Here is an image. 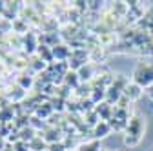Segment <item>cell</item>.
Listing matches in <instances>:
<instances>
[{
  "label": "cell",
  "mask_w": 153,
  "mask_h": 151,
  "mask_svg": "<svg viewBox=\"0 0 153 151\" xmlns=\"http://www.w3.org/2000/svg\"><path fill=\"white\" fill-rule=\"evenodd\" d=\"M144 117L140 115V113H133L129 122H128V127H126V137H124V144L133 147V146H137L144 135Z\"/></svg>",
  "instance_id": "1"
},
{
  "label": "cell",
  "mask_w": 153,
  "mask_h": 151,
  "mask_svg": "<svg viewBox=\"0 0 153 151\" xmlns=\"http://www.w3.org/2000/svg\"><path fill=\"white\" fill-rule=\"evenodd\" d=\"M131 82H135L142 89H148L153 84V62H140L131 75Z\"/></svg>",
  "instance_id": "2"
},
{
  "label": "cell",
  "mask_w": 153,
  "mask_h": 151,
  "mask_svg": "<svg viewBox=\"0 0 153 151\" xmlns=\"http://www.w3.org/2000/svg\"><path fill=\"white\" fill-rule=\"evenodd\" d=\"M129 118H131V115H129L128 109L115 107V113H113V117H111V120H109V126H111V129H115V131H126Z\"/></svg>",
  "instance_id": "3"
},
{
  "label": "cell",
  "mask_w": 153,
  "mask_h": 151,
  "mask_svg": "<svg viewBox=\"0 0 153 151\" xmlns=\"http://www.w3.org/2000/svg\"><path fill=\"white\" fill-rule=\"evenodd\" d=\"M86 60H88V53H86V51H82V49H75V51H71V56H69V69L79 71L82 66L88 64Z\"/></svg>",
  "instance_id": "4"
},
{
  "label": "cell",
  "mask_w": 153,
  "mask_h": 151,
  "mask_svg": "<svg viewBox=\"0 0 153 151\" xmlns=\"http://www.w3.org/2000/svg\"><path fill=\"white\" fill-rule=\"evenodd\" d=\"M93 109L97 111V115L100 117V120H106V122H109V120H111L113 113H115V107H113L111 104H108V102H100V104L95 106Z\"/></svg>",
  "instance_id": "5"
},
{
  "label": "cell",
  "mask_w": 153,
  "mask_h": 151,
  "mask_svg": "<svg viewBox=\"0 0 153 151\" xmlns=\"http://www.w3.org/2000/svg\"><path fill=\"white\" fill-rule=\"evenodd\" d=\"M124 97H126L129 102L140 98V97H142V87H140V86H137L135 82H129V84L126 86V89H124Z\"/></svg>",
  "instance_id": "6"
},
{
  "label": "cell",
  "mask_w": 153,
  "mask_h": 151,
  "mask_svg": "<svg viewBox=\"0 0 153 151\" xmlns=\"http://www.w3.org/2000/svg\"><path fill=\"white\" fill-rule=\"evenodd\" d=\"M51 51H53V58H56V60H69V56H71V51H69V47L68 46H64V44H56L55 47H51Z\"/></svg>",
  "instance_id": "7"
},
{
  "label": "cell",
  "mask_w": 153,
  "mask_h": 151,
  "mask_svg": "<svg viewBox=\"0 0 153 151\" xmlns=\"http://www.w3.org/2000/svg\"><path fill=\"white\" fill-rule=\"evenodd\" d=\"M111 133V126H109V122H106V120H100L97 126L93 127V135H95V138H104V137H108Z\"/></svg>",
  "instance_id": "8"
},
{
  "label": "cell",
  "mask_w": 153,
  "mask_h": 151,
  "mask_svg": "<svg viewBox=\"0 0 153 151\" xmlns=\"http://www.w3.org/2000/svg\"><path fill=\"white\" fill-rule=\"evenodd\" d=\"M27 146H29V151H48V146H49V144L44 140V137H38V135H36Z\"/></svg>",
  "instance_id": "9"
},
{
  "label": "cell",
  "mask_w": 153,
  "mask_h": 151,
  "mask_svg": "<svg viewBox=\"0 0 153 151\" xmlns=\"http://www.w3.org/2000/svg\"><path fill=\"white\" fill-rule=\"evenodd\" d=\"M36 53H38V56H40L44 62H49V64L53 62V51H51L49 46H46V44H38Z\"/></svg>",
  "instance_id": "10"
},
{
  "label": "cell",
  "mask_w": 153,
  "mask_h": 151,
  "mask_svg": "<svg viewBox=\"0 0 153 151\" xmlns=\"http://www.w3.org/2000/svg\"><path fill=\"white\" fill-rule=\"evenodd\" d=\"M76 73H79L80 82H89V80L93 78V66H91V64H86V66H82Z\"/></svg>",
  "instance_id": "11"
},
{
  "label": "cell",
  "mask_w": 153,
  "mask_h": 151,
  "mask_svg": "<svg viewBox=\"0 0 153 151\" xmlns=\"http://www.w3.org/2000/svg\"><path fill=\"white\" fill-rule=\"evenodd\" d=\"M64 82H66L68 86H71V87H76V86L80 84L79 73H76V71H73V69H69V71L66 73V77H64Z\"/></svg>",
  "instance_id": "12"
},
{
  "label": "cell",
  "mask_w": 153,
  "mask_h": 151,
  "mask_svg": "<svg viewBox=\"0 0 153 151\" xmlns=\"http://www.w3.org/2000/svg\"><path fill=\"white\" fill-rule=\"evenodd\" d=\"M102 147H100V140H91V142H84V144H80L79 146V151H100Z\"/></svg>",
  "instance_id": "13"
},
{
  "label": "cell",
  "mask_w": 153,
  "mask_h": 151,
  "mask_svg": "<svg viewBox=\"0 0 153 151\" xmlns=\"http://www.w3.org/2000/svg\"><path fill=\"white\" fill-rule=\"evenodd\" d=\"M100 122V117L97 115V111L95 109H91V111H86V124H89V126H97Z\"/></svg>",
  "instance_id": "14"
},
{
  "label": "cell",
  "mask_w": 153,
  "mask_h": 151,
  "mask_svg": "<svg viewBox=\"0 0 153 151\" xmlns=\"http://www.w3.org/2000/svg\"><path fill=\"white\" fill-rule=\"evenodd\" d=\"M9 120H13V107L4 106L0 109V122H9Z\"/></svg>",
  "instance_id": "15"
},
{
  "label": "cell",
  "mask_w": 153,
  "mask_h": 151,
  "mask_svg": "<svg viewBox=\"0 0 153 151\" xmlns=\"http://www.w3.org/2000/svg\"><path fill=\"white\" fill-rule=\"evenodd\" d=\"M51 111H53V106H51L49 102H46V104H38V107H36V115H38V117H48Z\"/></svg>",
  "instance_id": "16"
},
{
  "label": "cell",
  "mask_w": 153,
  "mask_h": 151,
  "mask_svg": "<svg viewBox=\"0 0 153 151\" xmlns=\"http://www.w3.org/2000/svg\"><path fill=\"white\" fill-rule=\"evenodd\" d=\"M18 86H20V87L26 91V89H29V87L33 86V78H31V77H26V75H24V77L18 78Z\"/></svg>",
  "instance_id": "17"
},
{
  "label": "cell",
  "mask_w": 153,
  "mask_h": 151,
  "mask_svg": "<svg viewBox=\"0 0 153 151\" xmlns=\"http://www.w3.org/2000/svg\"><path fill=\"white\" fill-rule=\"evenodd\" d=\"M68 147L62 144V142H53V144H49L48 146V151H66Z\"/></svg>",
  "instance_id": "18"
},
{
  "label": "cell",
  "mask_w": 153,
  "mask_h": 151,
  "mask_svg": "<svg viewBox=\"0 0 153 151\" xmlns=\"http://www.w3.org/2000/svg\"><path fill=\"white\" fill-rule=\"evenodd\" d=\"M146 95H148V97H149V98L153 100V84H151V86H149V87L146 89Z\"/></svg>",
  "instance_id": "19"
},
{
  "label": "cell",
  "mask_w": 153,
  "mask_h": 151,
  "mask_svg": "<svg viewBox=\"0 0 153 151\" xmlns=\"http://www.w3.org/2000/svg\"><path fill=\"white\" fill-rule=\"evenodd\" d=\"M4 13H6V2L0 0V15H4Z\"/></svg>",
  "instance_id": "20"
},
{
  "label": "cell",
  "mask_w": 153,
  "mask_h": 151,
  "mask_svg": "<svg viewBox=\"0 0 153 151\" xmlns=\"http://www.w3.org/2000/svg\"><path fill=\"white\" fill-rule=\"evenodd\" d=\"M6 149V142H4V138L0 137V151H4Z\"/></svg>",
  "instance_id": "21"
},
{
  "label": "cell",
  "mask_w": 153,
  "mask_h": 151,
  "mask_svg": "<svg viewBox=\"0 0 153 151\" xmlns=\"http://www.w3.org/2000/svg\"><path fill=\"white\" fill-rule=\"evenodd\" d=\"M66 151H79V149H71V147H68V149H66Z\"/></svg>",
  "instance_id": "22"
}]
</instances>
